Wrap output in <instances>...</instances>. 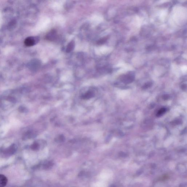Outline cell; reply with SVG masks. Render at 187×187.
I'll return each mask as SVG.
<instances>
[{
    "label": "cell",
    "mask_w": 187,
    "mask_h": 187,
    "mask_svg": "<svg viewBox=\"0 0 187 187\" xmlns=\"http://www.w3.org/2000/svg\"><path fill=\"white\" fill-rule=\"evenodd\" d=\"M165 111V110L164 109H161L160 111L158 113V115H160L161 114H163L164 112Z\"/></svg>",
    "instance_id": "ba28073f"
},
{
    "label": "cell",
    "mask_w": 187,
    "mask_h": 187,
    "mask_svg": "<svg viewBox=\"0 0 187 187\" xmlns=\"http://www.w3.org/2000/svg\"><path fill=\"white\" fill-rule=\"evenodd\" d=\"M75 46V42L73 41H71L70 42L68 43L67 47L66 52L67 53L70 52L72 51H73V49H74Z\"/></svg>",
    "instance_id": "277c9868"
},
{
    "label": "cell",
    "mask_w": 187,
    "mask_h": 187,
    "mask_svg": "<svg viewBox=\"0 0 187 187\" xmlns=\"http://www.w3.org/2000/svg\"><path fill=\"white\" fill-rule=\"evenodd\" d=\"M8 182L7 178L4 175L0 174V187H5Z\"/></svg>",
    "instance_id": "3957f363"
},
{
    "label": "cell",
    "mask_w": 187,
    "mask_h": 187,
    "mask_svg": "<svg viewBox=\"0 0 187 187\" xmlns=\"http://www.w3.org/2000/svg\"><path fill=\"white\" fill-rule=\"evenodd\" d=\"M56 32L54 30L51 31L46 36V38L49 40H53L56 38Z\"/></svg>",
    "instance_id": "5b68a950"
},
{
    "label": "cell",
    "mask_w": 187,
    "mask_h": 187,
    "mask_svg": "<svg viewBox=\"0 0 187 187\" xmlns=\"http://www.w3.org/2000/svg\"><path fill=\"white\" fill-rule=\"evenodd\" d=\"M39 147V145L37 143H35V144H33V146L32 147V149H34V150H36V149H38Z\"/></svg>",
    "instance_id": "8992f818"
},
{
    "label": "cell",
    "mask_w": 187,
    "mask_h": 187,
    "mask_svg": "<svg viewBox=\"0 0 187 187\" xmlns=\"http://www.w3.org/2000/svg\"><path fill=\"white\" fill-rule=\"evenodd\" d=\"M94 96V93L93 91L91 90H88L84 93L81 95V97L82 98L87 100Z\"/></svg>",
    "instance_id": "6da1fadb"
},
{
    "label": "cell",
    "mask_w": 187,
    "mask_h": 187,
    "mask_svg": "<svg viewBox=\"0 0 187 187\" xmlns=\"http://www.w3.org/2000/svg\"><path fill=\"white\" fill-rule=\"evenodd\" d=\"M106 38H103V39H101L100 41H99L98 43L99 44H101V43H104L106 41Z\"/></svg>",
    "instance_id": "52a82bcc"
},
{
    "label": "cell",
    "mask_w": 187,
    "mask_h": 187,
    "mask_svg": "<svg viewBox=\"0 0 187 187\" xmlns=\"http://www.w3.org/2000/svg\"><path fill=\"white\" fill-rule=\"evenodd\" d=\"M36 41L33 37H29L26 38L25 41V44L28 47H31L36 43Z\"/></svg>",
    "instance_id": "7a4b0ae2"
}]
</instances>
